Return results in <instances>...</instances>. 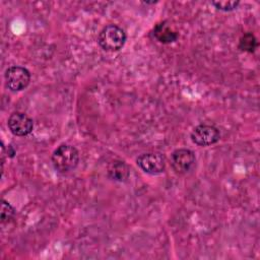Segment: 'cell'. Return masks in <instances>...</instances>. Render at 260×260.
<instances>
[{
    "label": "cell",
    "instance_id": "1",
    "mask_svg": "<svg viewBox=\"0 0 260 260\" xmlns=\"http://www.w3.org/2000/svg\"><path fill=\"white\" fill-rule=\"evenodd\" d=\"M54 169L60 174H67L73 171L79 162L78 150L70 144L59 145L52 154Z\"/></svg>",
    "mask_w": 260,
    "mask_h": 260
},
{
    "label": "cell",
    "instance_id": "2",
    "mask_svg": "<svg viewBox=\"0 0 260 260\" xmlns=\"http://www.w3.org/2000/svg\"><path fill=\"white\" fill-rule=\"evenodd\" d=\"M126 42V32L116 24H108L100 31L98 43L107 52H117L121 50Z\"/></svg>",
    "mask_w": 260,
    "mask_h": 260
},
{
    "label": "cell",
    "instance_id": "3",
    "mask_svg": "<svg viewBox=\"0 0 260 260\" xmlns=\"http://www.w3.org/2000/svg\"><path fill=\"white\" fill-rule=\"evenodd\" d=\"M6 86L12 91H20L27 87L30 81L29 71L21 66H11L6 69L5 74Z\"/></svg>",
    "mask_w": 260,
    "mask_h": 260
},
{
    "label": "cell",
    "instance_id": "4",
    "mask_svg": "<svg viewBox=\"0 0 260 260\" xmlns=\"http://www.w3.org/2000/svg\"><path fill=\"white\" fill-rule=\"evenodd\" d=\"M220 138L219 130L213 125L199 124L191 132V140L199 146H209Z\"/></svg>",
    "mask_w": 260,
    "mask_h": 260
},
{
    "label": "cell",
    "instance_id": "5",
    "mask_svg": "<svg viewBox=\"0 0 260 260\" xmlns=\"http://www.w3.org/2000/svg\"><path fill=\"white\" fill-rule=\"evenodd\" d=\"M136 162L143 172L150 175L160 174L166 169L165 156L158 152L142 153L137 157Z\"/></svg>",
    "mask_w": 260,
    "mask_h": 260
},
{
    "label": "cell",
    "instance_id": "6",
    "mask_svg": "<svg viewBox=\"0 0 260 260\" xmlns=\"http://www.w3.org/2000/svg\"><path fill=\"white\" fill-rule=\"evenodd\" d=\"M7 125L10 132L19 137L28 135L34 129L32 119L21 112L12 113L7 120Z\"/></svg>",
    "mask_w": 260,
    "mask_h": 260
},
{
    "label": "cell",
    "instance_id": "7",
    "mask_svg": "<svg viewBox=\"0 0 260 260\" xmlns=\"http://www.w3.org/2000/svg\"><path fill=\"white\" fill-rule=\"evenodd\" d=\"M195 164V154L188 148H178L171 155V166L177 174L188 173Z\"/></svg>",
    "mask_w": 260,
    "mask_h": 260
},
{
    "label": "cell",
    "instance_id": "8",
    "mask_svg": "<svg viewBox=\"0 0 260 260\" xmlns=\"http://www.w3.org/2000/svg\"><path fill=\"white\" fill-rule=\"evenodd\" d=\"M153 37L161 44H171L178 40L179 34L168 21H160L156 23L152 30Z\"/></svg>",
    "mask_w": 260,
    "mask_h": 260
},
{
    "label": "cell",
    "instance_id": "9",
    "mask_svg": "<svg viewBox=\"0 0 260 260\" xmlns=\"http://www.w3.org/2000/svg\"><path fill=\"white\" fill-rule=\"evenodd\" d=\"M129 174L130 172L128 166L121 160L113 161L108 169L109 177L118 182L126 181L129 178Z\"/></svg>",
    "mask_w": 260,
    "mask_h": 260
},
{
    "label": "cell",
    "instance_id": "10",
    "mask_svg": "<svg viewBox=\"0 0 260 260\" xmlns=\"http://www.w3.org/2000/svg\"><path fill=\"white\" fill-rule=\"evenodd\" d=\"M257 46H258V42L255 36L252 32H247L240 39L238 47L241 51L252 53L255 51Z\"/></svg>",
    "mask_w": 260,
    "mask_h": 260
},
{
    "label": "cell",
    "instance_id": "11",
    "mask_svg": "<svg viewBox=\"0 0 260 260\" xmlns=\"http://www.w3.org/2000/svg\"><path fill=\"white\" fill-rule=\"evenodd\" d=\"M14 215H15L14 207L9 202L3 199L1 203V222L6 223L10 221L14 217Z\"/></svg>",
    "mask_w": 260,
    "mask_h": 260
},
{
    "label": "cell",
    "instance_id": "12",
    "mask_svg": "<svg viewBox=\"0 0 260 260\" xmlns=\"http://www.w3.org/2000/svg\"><path fill=\"white\" fill-rule=\"evenodd\" d=\"M211 4L218 10H221V11H233L235 10L240 2L239 1H212Z\"/></svg>",
    "mask_w": 260,
    "mask_h": 260
},
{
    "label": "cell",
    "instance_id": "13",
    "mask_svg": "<svg viewBox=\"0 0 260 260\" xmlns=\"http://www.w3.org/2000/svg\"><path fill=\"white\" fill-rule=\"evenodd\" d=\"M15 154V150L13 149V147L11 145H8L7 147V156L8 157H13Z\"/></svg>",
    "mask_w": 260,
    "mask_h": 260
}]
</instances>
